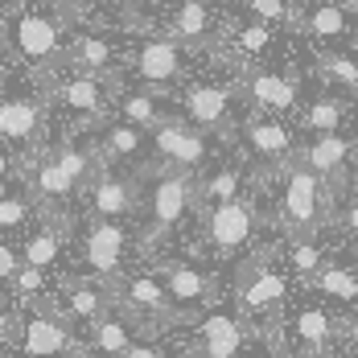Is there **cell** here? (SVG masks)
Instances as JSON below:
<instances>
[{
  "label": "cell",
  "mask_w": 358,
  "mask_h": 358,
  "mask_svg": "<svg viewBox=\"0 0 358 358\" xmlns=\"http://www.w3.org/2000/svg\"><path fill=\"white\" fill-rule=\"evenodd\" d=\"M342 8L350 13V21H355V29H358V0H342Z\"/></svg>",
  "instance_id": "f6af8a7d"
},
{
  "label": "cell",
  "mask_w": 358,
  "mask_h": 358,
  "mask_svg": "<svg viewBox=\"0 0 358 358\" xmlns=\"http://www.w3.org/2000/svg\"><path fill=\"white\" fill-rule=\"evenodd\" d=\"M235 83H239L243 103L251 111H259V115H288V111L301 103V83H296V74H288V71L251 66Z\"/></svg>",
  "instance_id": "44dd1931"
},
{
  "label": "cell",
  "mask_w": 358,
  "mask_h": 358,
  "mask_svg": "<svg viewBox=\"0 0 358 358\" xmlns=\"http://www.w3.org/2000/svg\"><path fill=\"white\" fill-rule=\"evenodd\" d=\"M355 178H358V169H355Z\"/></svg>",
  "instance_id": "f5cc1de1"
},
{
  "label": "cell",
  "mask_w": 358,
  "mask_h": 358,
  "mask_svg": "<svg viewBox=\"0 0 358 358\" xmlns=\"http://www.w3.org/2000/svg\"><path fill=\"white\" fill-rule=\"evenodd\" d=\"M276 248H280V259H285V268L292 272V280L301 288L313 285L317 272H322L325 264H329V255H334V251L325 248L322 235H276Z\"/></svg>",
  "instance_id": "83f0119b"
},
{
  "label": "cell",
  "mask_w": 358,
  "mask_h": 358,
  "mask_svg": "<svg viewBox=\"0 0 358 358\" xmlns=\"http://www.w3.org/2000/svg\"><path fill=\"white\" fill-rule=\"evenodd\" d=\"M185 54L189 50L178 45L173 37H144L128 58H132V74L141 78L148 91L169 95V87H178L185 78Z\"/></svg>",
  "instance_id": "ffe728a7"
},
{
  "label": "cell",
  "mask_w": 358,
  "mask_h": 358,
  "mask_svg": "<svg viewBox=\"0 0 358 358\" xmlns=\"http://www.w3.org/2000/svg\"><path fill=\"white\" fill-rule=\"evenodd\" d=\"M66 21L62 17H50V13H17V21L8 25V50L21 58V62H29V66H41V71H50V66H58V62H66Z\"/></svg>",
  "instance_id": "5bb4252c"
},
{
  "label": "cell",
  "mask_w": 358,
  "mask_h": 358,
  "mask_svg": "<svg viewBox=\"0 0 358 358\" xmlns=\"http://www.w3.org/2000/svg\"><path fill=\"white\" fill-rule=\"evenodd\" d=\"M350 13L342 8V0H313V8L296 13V29L313 41H342L350 37Z\"/></svg>",
  "instance_id": "f546056e"
},
{
  "label": "cell",
  "mask_w": 358,
  "mask_h": 358,
  "mask_svg": "<svg viewBox=\"0 0 358 358\" xmlns=\"http://www.w3.org/2000/svg\"><path fill=\"white\" fill-rule=\"evenodd\" d=\"M37 13H50V17H62V21H71L74 17V4L78 0H29Z\"/></svg>",
  "instance_id": "b9f144b4"
},
{
  "label": "cell",
  "mask_w": 358,
  "mask_h": 358,
  "mask_svg": "<svg viewBox=\"0 0 358 358\" xmlns=\"http://www.w3.org/2000/svg\"><path fill=\"white\" fill-rule=\"evenodd\" d=\"M141 181V251H157L185 218L198 215V173L148 161Z\"/></svg>",
  "instance_id": "3957f363"
},
{
  "label": "cell",
  "mask_w": 358,
  "mask_h": 358,
  "mask_svg": "<svg viewBox=\"0 0 358 358\" xmlns=\"http://www.w3.org/2000/svg\"><path fill=\"white\" fill-rule=\"evenodd\" d=\"M235 152L248 161L255 173H272L285 161L296 157V136L292 124H285V115H259L248 111L235 128Z\"/></svg>",
  "instance_id": "7c38bea8"
},
{
  "label": "cell",
  "mask_w": 358,
  "mask_h": 358,
  "mask_svg": "<svg viewBox=\"0 0 358 358\" xmlns=\"http://www.w3.org/2000/svg\"><path fill=\"white\" fill-rule=\"evenodd\" d=\"M74 358H87V355H83V350H78V355H74Z\"/></svg>",
  "instance_id": "681fc988"
},
{
  "label": "cell",
  "mask_w": 358,
  "mask_h": 358,
  "mask_svg": "<svg viewBox=\"0 0 358 358\" xmlns=\"http://www.w3.org/2000/svg\"><path fill=\"white\" fill-rule=\"evenodd\" d=\"M296 161H305L322 181L334 185V194H346L355 185L358 169V141L346 132H325V136H309L296 144Z\"/></svg>",
  "instance_id": "e0dca14e"
},
{
  "label": "cell",
  "mask_w": 358,
  "mask_h": 358,
  "mask_svg": "<svg viewBox=\"0 0 358 358\" xmlns=\"http://www.w3.org/2000/svg\"><path fill=\"white\" fill-rule=\"evenodd\" d=\"M169 358H202V355H198V350H194V346H189L185 338H181V342L173 338V350H169Z\"/></svg>",
  "instance_id": "7bdbcfd3"
},
{
  "label": "cell",
  "mask_w": 358,
  "mask_h": 358,
  "mask_svg": "<svg viewBox=\"0 0 358 358\" xmlns=\"http://www.w3.org/2000/svg\"><path fill=\"white\" fill-rule=\"evenodd\" d=\"M248 358H280V355H276V350H272V346H268V342L259 338V342H255V350H251Z\"/></svg>",
  "instance_id": "ee69618b"
},
{
  "label": "cell",
  "mask_w": 358,
  "mask_h": 358,
  "mask_svg": "<svg viewBox=\"0 0 358 358\" xmlns=\"http://www.w3.org/2000/svg\"><path fill=\"white\" fill-rule=\"evenodd\" d=\"M239 83H194L178 95L181 103V120H189L194 128L210 132L218 141H235V128L243 115H235V103H239Z\"/></svg>",
  "instance_id": "4fadbf2b"
},
{
  "label": "cell",
  "mask_w": 358,
  "mask_h": 358,
  "mask_svg": "<svg viewBox=\"0 0 358 358\" xmlns=\"http://www.w3.org/2000/svg\"><path fill=\"white\" fill-rule=\"evenodd\" d=\"M74 268L115 285L132 268V231L111 218H87L74 231Z\"/></svg>",
  "instance_id": "52a82bcc"
},
{
  "label": "cell",
  "mask_w": 358,
  "mask_h": 358,
  "mask_svg": "<svg viewBox=\"0 0 358 358\" xmlns=\"http://www.w3.org/2000/svg\"><path fill=\"white\" fill-rule=\"evenodd\" d=\"M37 218H41V206L34 202V194L21 185V189H0V235L8 239V235H25L29 227H34Z\"/></svg>",
  "instance_id": "d6a6232c"
},
{
  "label": "cell",
  "mask_w": 358,
  "mask_h": 358,
  "mask_svg": "<svg viewBox=\"0 0 358 358\" xmlns=\"http://www.w3.org/2000/svg\"><path fill=\"white\" fill-rule=\"evenodd\" d=\"M325 358H338V355H325Z\"/></svg>",
  "instance_id": "816d5d0a"
},
{
  "label": "cell",
  "mask_w": 358,
  "mask_h": 358,
  "mask_svg": "<svg viewBox=\"0 0 358 358\" xmlns=\"http://www.w3.org/2000/svg\"><path fill=\"white\" fill-rule=\"evenodd\" d=\"M251 21H264V25H276V29H296V8L288 0H243Z\"/></svg>",
  "instance_id": "e575fe53"
},
{
  "label": "cell",
  "mask_w": 358,
  "mask_h": 358,
  "mask_svg": "<svg viewBox=\"0 0 358 358\" xmlns=\"http://www.w3.org/2000/svg\"><path fill=\"white\" fill-rule=\"evenodd\" d=\"M115 305L141 325L144 334H178L181 317L173 309V296L152 264H132L115 280Z\"/></svg>",
  "instance_id": "8992f818"
},
{
  "label": "cell",
  "mask_w": 358,
  "mask_h": 358,
  "mask_svg": "<svg viewBox=\"0 0 358 358\" xmlns=\"http://www.w3.org/2000/svg\"><path fill=\"white\" fill-rule=\"evenodd\" d=\"M169 350H173V338L169 334H144L124 358H169Z\"/></svg>",
  "instance_id": "ab89813d"
},
{
  "label": "cell",
  "mask_w": 358,
  "mask_h": 358,
  "mask_svg": "<svg viewBox=\"0 0 358 358\" xmlns=\"http://www.w3.org/2000/svg\"><path fill=\"white\" fill-rule=\"evenodd\" d=\"M50 95H0V144L21 148L25 157L45 144Z\"/></svg>",
  "instance_id": "ac0fdd59"
},
{
  "label": "cell",
  "mask_w": 358,
  "mask_h": 358,
  "mask_svg": "<svg viewBox=\"0 0 358 358\" xmlns=\"http://www.w3.org/2000/svg\"><path fill=\"white\" fill-rule=\"evenodd\" d=\"M54 309L83 334L87 325H95L115 309V285L99 280V276H87V272H66L58 280V292H54Z\"/></svg>",
  "instance_id": "2e32d148"
},
{
  "label": "cell",
  "mask_w": 358,
  "mask_h": 358,
  "mask_svg": "<svg viewBox=\"0 0 358 358\" xmlns=\"http://www.w3.org/2000/svg\"><path fill=\"white\" fill-rule=\"evenodd\" d=\"M45 95H50L58 108H66L71 115L87 120V124H103L111 103H115L111 78H95V74H78V71H71L66 78H58Z\"/></svg>",
  "instance_id": "7402d4cb"
},
{
  "label": "cell",
  "mask_w": 358,
  "mask_h": 358,
  "mask_svg": "<svg viewBox=\"0 0 358 358\" xmlns=\"http://www.w3.org/2000/svg\"><path fill=\"white\" fill-rule=\"evenodd\" d=\"M141 4H161V0H141Z\"/></svg>",
  "instance_id": "7dc6e473"
},
{
  "label": "cell",
  "mask_w": 358,
  "mask_h": 358,
  "mask_svg": "<svg viewBox=\"0 0 358 358\" xmlns=\"http://www.w3.org/2000/svg\"><path fill=\"white\" fill-rule=\"evenodd\" d=\"M91 144H95L99 161H103V165H115V169H132V173H141L144 165L152 161L148 132L136 128V124H128V120H108Z\"/></svg>",
  "instance_id": "603a6c76"
},
{
  "label": "cell",
  "mask_w": 358,
  "mask_h": 358,
  "mask_svg": "<svg viewBox=\"0 0 358 358\" xmlns=\"http://www.w3.org/2000/svg\"><path fill=\"white\" fill-rule=\"evenodd\" d=\"M17 178H25V157H17L8 144H0V189H8Z\"/></svg>",
  "instance_id": "60d3db41"
},
{
  "label": "cell",
  "mask_w": 358,
  "mask_h": 358,
  "mask_svg": "<svg viewBox=\"0 0 358 358\" xmlns=\"http://www.w3.org/2000/svg\"><path fill=\"white\" fill-rule=\"evenodd\" d=\"M0 358H8V350H0Z\"/></svg>",
  "instance_id": "c3c4849f"
},
{
  "label": "cell",
  "mask_w": 358,
  "mask_h": 358,
  "mask_svg": "<svg viewBox=\"0 0 358 358\" xmlns=\"http://www.w3.org/2000/svg\"><path fill=\"white\" fill-rule=\"evenodd\" d=\"M141 194L144 181L132 169H115L103 165L91 185L83 189V202H87V218H111V222H128L132 215H141Z\"/></svg>",
  "instance_id": "9a60e30c"
},
{
  "label": "cell",
  "mask_w": 358,
  "mask_h": 358,
  "mask_svg": "<svg viewBox=\"0 0 358 358\" xmlns=\"http://www.w3.org/2000/svg\"><path fill=\"white\" fill-rule=\"evenodd\" d=\"M350 120V99L346 95H317L313 103H305L296 115V128L309 136H325V132H342Z\"/></svg>",
  "instance_id": "1f68e13d"
},
{
  "label": "cell",
  "mask_w": 358,
  "mask_h": 358,
  "mask_svg": "<svg viewBox=\"0 0 358 358\" xmlns=\"http://www.w3.org/2000/svg\"><path fill=\"white\" fill-rule=\"evenodd\" d=\"M264 227H268V215H264L259 189H251V194L235 198V202L198 210V248L206 251V259L235 264L248 251L259 248V231Z\"/></svg>",
  "instance_id": "5b68a950"
},
{
  "label": "cell",
  "mask_w": 358,
  "mask_h": 358,
  "mask_svg": "<svg viewBox=\"0 0 358 358\" xmlns=\"http://www.w3.org/2000/svg\"><path fill=\"white\" fill-rule=\"evenodd\" d=\"M115 58H120V50L103 34H78L66 41V66L78 74H95V78L115 83Z\"/></svg>",
  "instance_id": "f1b7e54d"
},
{
  "label": "cell",
  "mask_w": 358,
  "mask_h": 358,
  "mask_svg": "<svg viewBox=\"0 0 358 358\" xmlns=\"http://www.w3.org/2000/svg\"><path fill=\"white\" fill-rule=\"evenodd\" d=\"M17 272H21V248H17L13 239H4V235H0V288H4V292L13 288Z\"/></svg>",
  "instance_id": "f35d334b"
},
{
  "label": "cell",
  "mask_w": 358,
  "mask_h": 358,
  "mask_svg": "<svg viewBox=\"0 0 358 358\" xmlns=\"http://www.w3.org/2000/svg\"><path fill=\"white\" fill-rule=\"evenodd\" d=\"M21 248V264L25 268H41L50 276H62V264L74 251V235H71V215H41L17 239Z\"/></svg>",
  "instance_id": "d6986e66"
},
{
  "label": "cell",
  "mask_w": 358,
  "mask_h": 358,
  "mask_svg": "<svg viewBox=\"0 0 358 358\" xmlns=\"http://www.w3.org/2000/svg\"><path fill=\"white\" fill-rule=\"evenodd\" d=\"M251 189H255V169L235 152V157H227V161H215L206 173H198V210L235 202V198H243Z\"/></svg>",
  "instance_id": "cb8c5ba5"
},
{
  "label": "cell",
  "mask_w": 358,
  "mask_h": 358,
  "mask_svg": "<svg viewBox=\"0 0 358 358\" xmlns=\"http://www.w3.org/2000/svg\"><path fill=\"white\" fill-rule=\"evenodd\" d=\"M218 34H222V21L215 13V0H181L165 25V37H173L185 50H215Z\"/></svg>",
  "instance_id": "484cf974"
},
{
  "label": "cell",
  "mask_w": 358,
  "mask_h": 358,
  "mask_svg": "<svg viewBox=\"0 0 358 358\" xmlns=\"http://www.w3.org/2000/svg\"><path fill=\"white\" fill-rule=\"evenodd\" d=\"M259 338L280 358H325L338 346V309L301 288L288 301V309Z\"/></svg>",
  "instance_id": "277c9868"
},
{
  "label": "cell",
  "mask_w": 358,
  "mask_h": 358,
  "mask_svg": "<svg viewBox=\"0 0 358 358\" xmlns=\"http://www.w3.org/2000/svg\"><path fill=\"white\" fill-rule=\"evenodd\" d=\"M255 189H272L268 227L276 235H325L334 222L338 194L305 161H285L272 173H255Z\"/></svg>",
  "instance_id": "6da1fadb"
},
{
  "label": "cell",
  "mask_w": 358,
  "mask_h": 358,
  "mask_svg": "<svg viewBox=\"0 0 358 358\" xmlns=\"http://www.w3.org/2000/svg\"><path fill=\"white\" fill-rule=\"evenodd\" d=\"M152 268L161 272V280H165L169 296H173V309H178V317H181V329L227 301L222 280H218L206 264H198V259H189V255H185V259H173V255L152 259Z\"/></svg>",
  "instance_id": "ba28073f"
},
{
  "label": "cell",
  "mask_w": 358,
  "mask_h": 358,
  "mask_svg": "<svg viewBox=\"0 0 358 358\" xmlns=\"http://www.w3.org/2000/svg\"><path fill=\"white\" fill-rule=\"evenodd\" d=\"M329 231H338L350 248H358V185H350L346 194H338V206H334V222Z\"/></svg>",
  "instance_id": "d590c367"
},
{
  "label": "cell",
  "mask_w": 358,
  "mask_h": 358,
  "mask_svg": "<svg viewBox=\"0 0 358 358\" xmlns=\"http://www.w3.org/2000/svg\"><path fill=\"white\" fill-rule=\"evenodd\" d=\"M111 111H115V120H128V124H136L144 132H152V128H161L169 115H178V111H169L161 103L157 91H144V87L141 91H115Z\"/></svg>",
  "instance_id": "4dcf8cb0"
},
{
  "label": "cell",
  "mask_w": 358,
  "mask_h": 358,
  "mask_svg": "<svg viewBox=\"0 0 358 358\" xmlns=\"http://www.w3.org/2000/svg\"><path fill=\"white\" fill-rule=\"evenodd\" d=\"M313 66H317V74H322L334 91H342V95H358V58H355V54L322 50Z\"/></svg>",
  "instance_id": "836d02e7"
},
{
  "label": "cell",
  "mask_w": 358,
  "mask_h": 358,
  "mask_svg": "<svg viewBox=\"0 0 358 358\" xmlns=\"http://www.w3.org/2000/svg\"><path fill=\"white\" fill-rule=\"evenodd\" d=\"M338 358H358V309H346L338 313V346H334Z\"/></svg>",
  "instance_id": "8d00e7d4"
},
{
  "label": "cell",
  "mask_w": 358,
  "mask_h": 358,
  "mask_svg": "<svg viewBox=\"0 0 358 358\" xmlns=\"http://www.w3.org/2000/svg\"><path fill=\"white\" fill-rule=\"evenodd\" d=\"M17 325H21V305L0 288V350H13V342H17Z\"/></svg>",
  "instance_id": "74e56055"
},
{
  "label": "cell",
  "mask_w": 358,
  "mask_h": 358,
  "mask_svg": "<svg viewBox=\"0 0 358 358\" xmlns=\"http://www.w3.org/2000/svg\"><path fill=\"white\" fill-rule=\"evenodd\" d=\"M301 292V285L292 280V272L280 259L276 239L259 243L255 251H248L243 259L231 264V285H227V301L248 317V325L255 334H264L288 309V301Z\"/></svg>",
  "instance_id": "7a4b0ae2"
},
{
  "label": "cell",
  "mask_w": 358,
  "mask_h": 358,
  "mask_svg": "<svg viewBox=\"0 0 358 358\" xmlns=\"http://www.w3.org/2000/svg\"><path fill=\"white\" fill-rule=\"evenodd\" d=\"M148 144H152V161L157 165H169V169H185V173H206L215 165L222 141L194 128L189 120L181 115H169L161 128L148 132Z\"/></svg>",
  "instance_id": "8fae6325"
},
{
  "label": "cell",
  "mask_w": 358,
  "mask_h": 358,
  "mask_svg": "<svg viewBox=\"0 0 358 358\" xmlns=\"http://www.w3.org/2000/svg\"><path fill=\"white\" fill-rule=\"evenodd\" d=\"M78 4H108V0H78Z\"/></svg>",
  "instance_id": "bcb514c9"
},
{
  "label": "cell",
  "mask_w": 358,
  "mask_h": 358,
  "mask_svg": "<svg viewBox=\"0 0 358 358\" xmlns=\"http://www.w3.org/2000/svg\"><path fill=\"white\" fill-rule=\"evenodd\" d=\"M222 34H227V45H222V58L235 62V66H259L272 45H276V25H264V21H222Z\"/></svg>",
  "instance_id": "4316f807"
},
{
  "label": "cell",
  "mask_w": 358,
  "mask_h": 358,
  "mask_svg": "<svg viewBox=\"0 0 358 358\" xmlns=\"http://www.w3.org/2000/svg\"><path fill=\"white\" fill-rule=\"evenodd\" d=\"M78 350V329L54 305H21V325L8 358H74Z\"/></svg>",
  "instance_id": "9c48e42d"
},
{
  "label": "cell",
  "mask_w": 358,
  "mask_h": 358,
  "mask_svg": "<svg viewBox=\"0 0 358 358\" xmlns=\"http://www.w3.org/2000/svg\"><path fill=\"white\" fill-rule=\"evenodd\" d=\"M181 338L202 358H248L255 350V342H259V334L251 329L248 317L231 301H222L210 313H202L198 322H189Z\"/></svg>",
  "instance_id": "30bf717a"
},
{
  "label": "cell",
  "mask_w": 358,
  "mask_h": 358,
  "mask_svg": "<svg viewBox=\"0 0 358 358\" xmlns=\"http://www.w3.org/2000/svg\"><path fill=\"white\" fill-rule=\"evenodd\" d=\"M144 338V329L120 305L111 309L108 317H99L95 325H87L83 334H78V342H83V355L87 358H124L136 342Z\"/></svg>",
  "instance_id": "d4e9b609"
},
{
  "label": "cell",
  "mask_w": 358,
  "mask_h": 358,
  "mask_svg": "<svg viewBox=\"0 0 358 358\" xmlns=\"http://www.w3.org/2000/svg\"><path fill=\"white\" fill-rule=\"evenodd\" d=\"M0 37H4V25H0Z\"/></svg>",
  "instance_id": "f907efd6"
}]
</instances>
